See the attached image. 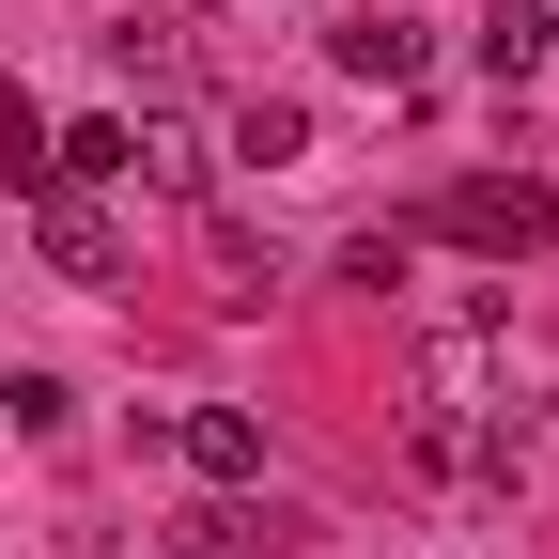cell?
<instances>
[{
	"label": "cell",
	"mask_w": 559,
	"mask_h": 559,
	"mask_svg": "<svg viewBox=\"0 0 559 559\" xmlns=\"http://www.w3.org/2000/svg\"><path fill=\"white\" fill-rule=\"evenodd\" d=\"M466 62H481V79H498V94H513V79H528V62H544V16H528V0H498V16H481V47H466Z\"/></svg>",
	"instance_id": "9c48e42d"
},
{
	"label": "cell",
	"mask_w": 559,
	"mask_h": 559,
	"mask_svg": "<svg viewBox=\"0 0 559 559\" xmlns=\"http://www.w3.org/2000/svg\"><path fill=\"white\" fill-rule=\"evenodd\" d=\"M109 79H124L140 109H187V16H124V32H109Z\"/></svg>",
	"instance_id": "8992f818"
},
{
	"label": "cell",
	"mask_w": 559,
	"mask_h": 559,
	"mask_svg": "<svg viewBox=\"0 0 559 559\" xmlns=\"http://www.w3.org/2000/svg\"><path fill=\"white\" fill-rule=\"evenodd\" d=\"M0 187H16V202H32V187H62V171H47V109H32L16 79H0Z\"/></svg>",
	"instance_id": "ba28073f"
},
{
	"label": "cell",
	"mask_w": 559,
	"mask_h": 559,
	"mask_svg": "<svg viewBox=\"0 0 559 559\" xmlns=\"http://www.w3.org/2000/svg\"><path fill=\"white\" fill-rule=\"evenodd\" d=\"M0 419H16V436L47 451V436H62V419H79V389H62V373H0Z\"/></svg>",
	"instance_id": "30bf717a"
},
{
	"label": "cell",
	"mask_w": 559,
	"mask_h": 559,
	"mask_svg": "<svg viewBox=\"0 0 559 559\" xmlns=\"http://www.w3.org/2000/svg\"><path fill=\"white\" fill-rule=\"evenodd\" d=\"M436 234H451V249H481V264H528V249H559V187H513V171H466V187L436 202Z\"/></svg>",
	"instance_id": "6da1fadb"
},
{
	"label": "cell",
	"mask_w": 559,
	"mask_h": 559,
	"mask_svg": "<svg viewBox=\"0 0 559 559\" xmlns=\"http://www.w3.org/2000/svg\"><path fill=\"white\" fill-rule=\"evenodd\" d=\"M124 187H156V202H202V187H218L202 124H187V109H140V124H124Z\"/></svg>",
	"instance_id": "3957f363"
},
{
	"label": "cell",
	"mask_w": 559,
	"mask_h": 559,
	"mask_svg": "<svg viewBox=\"0 0 559 559\" xmlns=\"http://www.w3.org/2000/svg\"><path fill=\"white\" fill-rule=\"evenodd\" d=\"M326 62H342L358 94H404L419 62H436V32H419V16H342V32H326Z\"/></svg>",
	"instance_id": "5b68a950"
},
{
	"label": "cell",
	"mask_w": 559,
	"mask_h": 559,
	"mask_svg": "<svg viewBox=\"0 0 559 559\" xmlns=\"http://www.w3.org/2000/svg\"><path fill=\"white\" fill-rule=\"evenodd\" d=\"M16 218H32V264H47V280H79V296H109V280H124V234H109L94 187H32Z\"/></svg>",
	"instance_id": "7a4b0ae2"
},
{
	"label": "cell",
	"mask_w": 559,
	"mask_h": 559,
	"mask_svg": "<svg viewBox=\"0 0 559 559\" xmlns=\"http://www.w3.org/2000/svg\"><path fill=\"white\" fill-rule=\"evenodd\" d=\"M404 264H419V249H404V234H358V249H342V264H326V280H358V296H404Z\"/></svg>",
	"instance_id": "8fae6325"
},
{
	"label": "cell",
	"mask_w": 559,
	"mask_h": 559,
	"mask_svg": "<svg viewBox=\"0 0 559 559\" xmlns=\"http://www.w3.org/2000/svg\"><path fill=\"white\" fill-rule=\"evenodd\" d=\"M156 451H187L202 481H264V419L249 404H187V419H156Z\"/></svg>",
	"instance_id": "277c9868"
},
{
	"label": "cell",
	"mask_w": 559,
	"mask_h": 559,
	"mask_svg": "<svg viewBox=\"0 0 559 559\" xmlns=\"http://www.w3.org/2000/svg\"><path fill=\"white\" fill-rule=\"evenodd\" d=\"M528 16H544V47H559V0H528Z\"/></svg>",
	"instance_id": "7c38bea8"
},
{
	"label": "cell",
	"mask_w": 559,
	"mask_h": 559,
	"mask_svg": "<svg viewBox=\"0 0 559 559\" xmlns=\"http://www.w3.org/2000/svg\"><path fill=\"white\" fill-rule=\"evenodd\" d=\"M234 156H249V171H296V156H311V109H296V94H249V109H234Z\"/></svg>",
	"instance_id": "52a82bcc"
}]
</instances>
